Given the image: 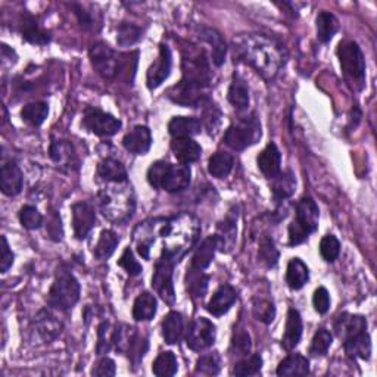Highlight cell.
<instances>
[{
  "instance_id": "6da1fadb",
  "label": "cell",
  "mask_w": 377,
  "mask_h": 377,
  "mask_svg": "<svg viewBox=\"0 0 377 377\" xmlns=\"http://www.w3.org/2000/svg\"><path fill=\"white\" fill-rule=\"evenodd\" d=\"M237 56L255 68L267 80H273L285 65V49L264 34H245L235 39Z\"/></svg>"
},
{
  "instance_id": "7a4b0ae2",
  "label": "cell",
  "mask_w": 377,
  "mask_h": 377,
  "mask_svg": "<svg viewBox=\"0 0 377 377\" xmlns=\"http://www.w3.org/2000/svg\"><path fill=\"white\" fill-rule=\"evenodd\" d=\"M162 236L165 248L162 254L179 263L180 258L193 246L201 232L197 219L191 214H180L169 219H162V224L156 228Z\"/></svg>"
},
{
  "instance_id": "3957f363",
  "label": "cell",
  "mask_w": 377,
  "mask_h": 377,
  "mask_svg": "<svg viewBox=\"0 0 377 377\" xmlns=\"http://www.w3.org/2000/svg\"><path fill=\"white\" fill-rule=\"evenodd\" d=\"M99 205L103 215L114 223H124L131 218L136 201L129 182L112 183L99 193Z\"/></svg>"
},
{
  "instance_id": "277c9868",
  "label": "cell",
  "mask_w": 377,
  "mask_h": 377,
  "mask_svg": "<svg viewBox=\"0 0 377 377\" xmlns=\"http://www.w3.org/2000/svg\"><path fill=\"white\" fill-rule=\"evenodd\" d=\"M320 211L312 197H302L297 205L295 219L289 226V245L297 246L308 240L310 235L319 228Z\"/></svg>"
},
{
  "instance_id": "5b68a950",
  "label": "cell",
  "mask_w": 377,
  "mask_h": 377,
  "mask_svg": "<svg viewBox=\"0 0 377 377\" xmlns=\"http://www.w3.org/2000/svg\"><path fill=\"white\" fill-rule=\"evenodd\" d=\"M80 283L76 276L67 270H61L49 290L47 303L61 311L71 310L80 299Z\"/></svg>"
},
{
  "instance_id": "8992f818",
  "label": "cell",
  "mask_w": 377,
  "mask_h": 377,
  "mask_svg": "<svg viewBox=\"0 0 377 377\" xmlns=\"http://www.w3.org/2000/svg\"><path fill=\"white\" fill-rule=\"evenodd\" d=\"M338 56L345 78L357 89H363L365 81V59L360 46L352 40H345L338 47Z\"/></svg>"
},
{
  "instance_id": "52a82bcc",
  "label": "cell",
  "mask_w": 377,
  "mask_h": 377,
  "mask_svg": "<svg viewBox=\"0 0 377 377\" xmlns=\"http://www.w3.org/2000/svg\"><path fill=\"white\" fill-rule=\"evenodd\" d=\"M261 138V124L255 117L242 118L232 124L224 134V142L235 151H244Z\"/></svg>"
},
{
  "instance_id": "ba28073f",
  "label": "cell",
  "mask_w": 377,
  "mask_h": 377,
  "mask_svg": "<svg viewBox=\"0 0 377 377\" xmlns=\"http://www.w3.org/2000/svg\"><path fill=\"white\" fill-rule=\"evenodd\" d=\"M174 266L175 261L169 255L162 254L161 258L156 261L155 271L152 276V288L164 299L165 303H169V305H174L175 302V292L173 285Z\"/></svg>"
},
{
  "instance_id": "9c48e42d",
  "label": "cell",
  "mask_w": 377,
  "mask_h": 377,
  "mask_svg": "<svg viewBox=\"0 0 377 377\" xmlns=\"http://www.w3.org/2000/svg\"><path fill=\"white\" fill-rule=\"evenodd\" d=\"M89 55L93 68L103 78L111 80L120 72L121 56L117 55V52L112 50L107 43H102V41L94 43L89 50Z\"/></svg>"
},
{
  "instance_id": "30bf717a",
  "label": "cell",
  "mask_w": 377,
  "mask_h": 377,
  "mask_svg": "<svg viewBox=\"0 0 377 377\" xmlns=\"http://www.w3.org/2000/svg\"><path fill=\"white\" fill-rule=\"evenodd\" d=\"M217 338V329L213 321L205 317H199L193 320L188 326L186 334V343L192 351L201 352L211 348Z\"/></svg>"
},
{
  "instance_id": "8fae6325",
  "label": "cell",
  "mask_w": 377,
  "mask_h": 377,
  "mask_svg": "<svg viewBox=\"0 0 377 377\" xmlns=\"http://www.w3.org/2000/svg\"><path fill=\"white\" fill-rule=\"evenodd\" d=\"M83 124H85V127L89 131L99 136V138H111V136L117 134L122 127V124L118 118H115L114 115L96 108L86 109Z\"/></svg>"
},
{
  "instance_id": "7c38bea8",
  "label": "cell",
  "mask_w": 377,
  "mask_h": 377,
  "mask_svg": "<svg viewBox=\"0 0 377 377\" xmlns=\"http://www.w3.org/2000/svg\"><path fill=\"white\" fill-rule=\"evenodd\" d=\"M171 65H173L171 50L166 45H161L160 46V56L151 65V68L148 69V77H146V81H148V87L151 90L160 87L162 83L170 77Z\"/></svg>"
},
{
  "instance_id": "4fadbf2b",
  "label": "cell",
  "mask_w": 377,
  "mask_h": 377,
  "mask_svg": "<svg viewBox=\"0 0 377 377\" xmlns=\"http://www.w3.org/2000/svg\"><path fill=\"white\" fill-rule=\"evenodd\" d=\"M72 226H74V235L78 240L86 239L90 230L96 223V213L94 208L87 202H77L72 205Z\"/></svg>"
},
{
  "instance_id": "5bb4252c",
  "label": "cell",
  "mask_w": 377,
  "mask_h": 377,
  "mask_svg": "<svg viewBox=\"0 0 377 377\" xmlns=\"http://www.w3.org/2000/svg\"><path fill=\"white\" fill-rule=\"evenodd\" d=\"M191 180H192L191 166L186 164H179V165L169 164L161 188H164V191L170 193H177L187 188L188 184H191Z\"/></svg>"
},
{
  "instance_id": "9a60e30c",
  "label": "cell",
  "mask_w": 377,
  "mask_h": 377,
  "mask_svg": "<svg viewBox=\"0 0 377 377\" xmlns=\"http://www.w3.org/2000/svg\"><path fill=\"white\" fill-rule=\"evenodd\" d=\"M124 148L134 155H146L152 146L151 130L144 125H136L122 139Z\"/></svg>"
},
{
  "instance_id": "2e32d148",
  "label": "cell",
  "mask_w": 377,
  "mask_h": 377,
  "mask_svg": "<svg viewBox=\"0 0 377 377\" xmlns=\"http://www.w3.org/2000/svg\"><path fill=\"white\" fill-rule=\"evenodd\" d=\"M24 186V175L17 162L9 161L2 165L0 170V187L6 196H17Z\"/></svg>"
},
{
  "instance_id": "e0dca14e",
  "label": "cell",
  "mask_w": 377,
  "mask_h": 377,
  "mask_svg": "<svg viewBox=\"0 0 377 377\" xmlns=\"http://www.w3.org/2000/svg\"><path fill=\"white\" fill-rule=\"evenodd\" d=\"M236 301H237V293L235 288H232L230 285H223L218 288V290L213 295L211 301L208 302L206 310L209 314H213L214 317H222L230 311V308L235 305Z\"/></svg>"
},
{
  "instance_id": "ac0fdd59",
  "label": "cell",
  "mask_w": 377,
  "mask_h": 377,
  "mask_svg": "<svg viewBox=\"0 0 377 377\" xmlns=\"http://www.w3.org/2000/svg\"><path fill=\"white\" fill-rule=\"evenodd\" d=\"M257 164L259 171L263 173L267 179L273 180L274 177L281 171V155L276 143H268L266 148L258 155Z\"/></svg>"
},
{
  "instance_id": "d6986e66",
  "label": "cell",
  "mask_w": 377,
  "mask_h": 377,
  "mask_svg": "<svg viewBox=\"0 0 377 377\" xmlns=\"http://www.w3.org/2000/svg\"><path fill=\"white\" fill-rule=\"evenodd\" d=\"M19 28H21V34H23V39L27 40L31 45L45 46V45L50 43V40H52L50 33L39 25L37 19L34 17L24 15L23 18H21Z\"/></svg>"
},
{
  "instance_id": "ffe728a7",
  "label": "cell",
  "mask_w": 377,
  "mask_h": 377,
  "mask_svg": "<svg viewBox=\"0 0 377 377\" xmlns=\"http://www.w3.org/2000/svg\"><path fill=\"white\" fill-rule=\"evenodd\" d=\"M365 330H367V320L363 316H352V314L345 312L334 321V332L342 341Z\"/></svg>"
},
{
  "instance_id": "44dd1931",
  "label": "cell",
  "mask_w": 377,
  "mask_h": 377,
  "mask_svg": "<svg viewBox=\"0 0 377 377\" xmlns=\"http://www.w3.org/2000/svg\"><path fill=\"white\" fill-rule=\"evenodd\" d=\"M171 151L175 158L186 165L199 161L202 155V148L192 138L173 139Z\"/></svg>"
},
{
  "instance_id": "7402d4cb",
  "label": "cell",
  "mask_w": 377,
  "mask_h": 377,
  "mask_svg": "<svg viewBox=\"0 0 377 377\" xmlns=\"http://www.w3.org/2000/svg\"><path fill=\"white\" fill-rule=\"evenodd\" d=\"M302 336V319L298 310L290 308L288 311L286 329L285 334L281 338V347L286 351H292L298 347V343Z\"/></svg>"
},
{
  "instance_id": "603a6c76",
  "label": "cell",
  "mask_w": 377,
  "mask_h": 377,
  "mask_svg": "<svg viewBox=\"0 0 377 377\" xmlns=\"http://www.w3.org/2000/svg\"><path fill=\"white\" fill-rule=\"evenodd\" d=\"M33 326V332L37 338L41 339V342L54 341L62 329V324L47 311H41L39 314Z\"/></svg>"
},
{
  "instance_id": "cb8c5ba5",
  "label": "cell",
  "mask_w": 377,
  "mask_h": 377,
  "mask_svg": "<svg viewBox=\"0 0 377 377\" xmlns=\"http://www.w3.org/2000/svg\"><path fill=\"white\" fill-rule=\"evenodd\" d=\"M343 349L349 357L360 358V360H369L371 354V339L367 330L355 334L348 339L343 341Z\"/></svg>"
},
{
  "instance_id": "d4e9b609",
  "label": "cell",
  "mask_w": 377,
  "mask_h": 377,
  "mask_svg": "<svg viewBox=\"0 0 377 377\" xmlns=\"http://www.w3.org/2000/svg\"><path fill=\"white\" fill-rule=\"evenodd\" d=\"M237 214L227 215L222 223L218 224V233L215 235L218 239V249L222 252H230L233 249L236 242V233H237Z\"/></svg>"
},
{
  "instance_id": "484cf974",
  "label": "cell",
  "mask_w": 377,
  "mask_h": 377,
  "mask_svg": "<svg viewBox=\"0 0 377 377\" xmlns=\"http://www.w3.org/2000/svg\"><path fill=\"white\" fill-rule=\"evenodd\" d=\"M217 249H218L217 236L214 235V236L206 237L195 250V255L192 258V268L199 271H204L205 268H208L209 264L213 263Z\"/></svg>"
},
{
  "instance_id": "4316f807",
  "label": "cell",
  "mask_w": 377,
  "mask_h": 377,
  "mask_svg": "<svg viewBox=\"0 0 377 377\" xmlns=\"http://www.w3.org/2000/svg\"><path fill=\"white\" fill-rule=\"evenodd\" d=\"M271 182H273L271 183V192H273L276 201H285V199L290 197L293 193H295L297 179H295V174H293L290 170L280 171Z\"/></svg>"
},
{
  "instance_id": "83f0119b",
  "label": "cell",
  "mask_w": 377,
  "mask_h": 377,
  "mask_svg": "<svg viewBox=\"0 0 377 377\" xmlns=\"http://www.w3.org/2000/svg\"><path fill=\"white\" fill-rule=\"evenodd\" d=\"M202 124L195 117H174L169 124V131L174 139L192 138L201 133Z\"/></svg>"
},
{
  "instance_id": "f1b7e54d",
  "label": "cell",
  "mask_w": 377,
  "mask_h": 377,
  "mask_svg": "<svg viewBox=\"0 0 377 377\" xmlns=\"http://www.w3.org/2000/svg\"><path fill=\"white\" fill-rule=\"evenodd\" d=\"M184 332V320L180 312L171 311L162 321V336L169 345L179 343Z\"/></svg>"
},
{
  "instance_id": "f546056e",
  "label": "cell",
  "mask_w": 377,
  "mask_h": 377,
  "mask_svg": "<svg viewBox=\"0 0 377 377\" xmlns=\"http://www.w3.org/2000/svg\"><path fill=\"white\" fill-rule=\"evenodd\" d=\"M308 280H310V270L307 264L299 258L290 259L288 264V271H286L288 286L292 290H299L307 285Z\"/></svg>"
},
{
  "instance_id": "4dcf8cb0",
  "label": "cell",
  "mask_w": 377,
  "mask_h": 377,
  "mask_svg": "<svg viewBox=\"0 0 377 377\" xmlns=\"http://www.w3.org/2000/svg\"><path fill=\"white\" fill-rule=\"evenodd\" d=\"M158 302L149 292H143L136 298L133 305V319L136 321H149L155 317Z\"/></svg>"
},
{
  "instance_id": "1f68e13d",
  "label": "cell",
  "mask_w": 377,
  "mask_h": 377,
  "mask_svg": "<svg viewBox=\"0 0 377 377\" xmlns=\"http://www.w3.org/2000/svg\"><path fill=\"white\" fill-rule=\"evenodd\" d=\"M228 102L233 105L235 109L245 111L249 107V89L246 81L240 76H233L232 85L228 87Z\"/></svg>"
},
{
  "instance_id": "d6a6232c",
  "label": "cell",
  "mask_w": 377,
  "mask_h": 377,
  "mask_svg": "<svg viewBox=\"0 0 377 377\" xmlns=\"http://www.w3.org/2000/svg\"><path fill=\"white\" fill-rule=\"evenodd\" d=\"M98 174L102 180L108 183H122L127 182V171H125V166L114 158L103 160L98 165Z\"/></svg>"
},
{
  "instance_id": "836d02e7",
  "label": "cell",
  "mask_w": 377,
  "mask_h": 377,
  "mask_svg": "<svg viewBox=\"0 0 377 377\" xmlns=\"http://www.w3.org/2000/svg\"><path fill=\"white\" fill-rule=\"evenodd\" d=\"M310 374V361L301 354H292L277 367V376H307Z\"/></svg>"
},
{
  "instance_id": "e575fe53",
  "label": "cell",
  "mask_w": 377,
  "mask_h": 377,
  "mask_svg": "<svg viewBox=\"0 0 377 377\" xmlns=\"http://www.w3.org/2000/svg\"><path fill=\"white\" fill-rule=\"evenodd\" d=\"M201 34L213 47V62L217 67H222L224 64L226 54H227V46L224 43L222 34H219L214 28H202Z\"/></svg>"
},
{
  "instance_id": "d590c367",
  "label": "cell",
  "mask_w": 377,
  "mask_h": 377,
  "mask_svg": "<svg viewBox=\"0 0 377 377\" xmlns=\"http://www.w3.org/2000/svg\"><path fill=\"white\" fill-rule=\"evenodd\" d=\"M317 37L321 41V43H329V41L333 39V36L338 33L339 30V21L330 12H323L319 14L317 17Z\"/></svg>"
},
{
  "instance_id": "8d00e7d4",
  "label": "cell",
  "mask_w": 377,
  "mask_h": 377,
  "mask_svg": "<svg viewBox=\"0 0 377 377\" xmlns=\"http://www.w3.org/2000/svg\"><path fill=\"white\" fill-rule=\"evenodd\" d=\"M235 160L233 156L226 152L214 153L208 162V171L217 179H224L233 170Z\"/></svg>"
},
{
  "instance_id": "74e56055",
  "label": "cell",
  "mask_w": 377,
  "mask_h": 377,
  "mask_svg": "<svg viewBox=\"0 0 377 377\" xmlns=\"http://www.w3.org/2000/svg\"><path fill=\"white\" fill-rule=\"evenodd\" d=\"M138 330L134 327L127 326V324H120L114 329V336H112V343L115 349L121 354H127L131 348V345L134 343L136 338H138Z\"/></svg>"
},
{
  "instance_id": "f35d334b",
  "label": "cell",
  "mask_w": 377,
  "mask_h": 377,
  "mask_svg": "<svg viewBox=\"0 0 377 377\" xmlns=\"http://www.w3.org/2000/svg\"><path fill=\"white\" fill-rule=\"evenodd\" d=\"M49 115V105L46 102H31L27 103L25 107L21 111V117L23 120L33 125V127H39L45 122Z\"/></svg>"
},
{
  "instance_id": "ab89813d",
  "label": "cell",
  "mask_w": 377,
  "mask_h": 377,
  "mask_svg": "<svg viewBox=\"0 0 377 377\" xmlns=\"http://www.w3.org/2000/svg\"><path fill=\"white\" fill-rule=\"evenodd\" d=\"M120 242L118 235L112 232V230H103L100 233V237L98 240V245L94 246L93 254L98 259H108L117 249V245Z\"/></svg>"
},
{
  "instance_id": "60d3db41",
  "label": "cell",
  "mask_w": 377,
  "mask_h": 377,
  "mask_svg": "<svg viewBox=\"0 0 377 377\" xmlns=\"http://www.w3.org/2000/svg\"><path fill=\"white\" fill-rule=\"evenodd\" d=\"M177 369H179V364H177V357L174 352L171 351H165L161 352L156 360L153 361L152 365V371L153 374L160 376V377H170L177 373Z\"/></svg>"
},
{
  "instance_id": "b9f144b4",
  "label": "cell",
  "mask_w": 377,
  "mask_h": 377,
  "mask_svg": "<svg viewBox=\"0 0 377 377\" xmlns=\"http://www.w3.org/2000/svg\"><path fill=\"white\" fill-rule=\"evenodd\" d=\"M219 370H222V357L218 352H209L197 360L195 373L201 376H217Z\"/></svg>"
},
{
  "instance_id": "7bdbcfd3",
  "label": "cell",
  "mask_w": 377,
  "mask_h": 377,
  "mask_svg": "<svg viewBox=\"0 0 377 377\" xmlns=\"http://www.w3.org/2000/svg\"><path fill=\"white\" fill-rule=\"evenodd\" d=\"M263 369V358H261L259 354H252L248 355L246 358L242 361H239L235 369L233 374L235 376H255Z\"/></svg>"
},
{
  "instance_id": "ee69618b",
  "label": "cell",
  "mask_w": 377,
  "mask_h": 377,
  "mask_svg": "<svg viewBox=\"0 0 377 377\" xmlns=\"http://www.w3.org/2000/svg\"><path fill=\"white\" fill-rule=\"evenodd\" d=\"M142 37V30L134 25V24H129V23H122L118 27L117 31V43L122 47H129L133 46L134 43H138Z\"/></svg>"
},
{
  "instance_id": "f6af8a7d",
  "label": "cell",
  "mask_w": 377,
  "mask_h": 377,
  "mask_svg": "<svg viewBox=\"0 0 377 377\" xmlns=\"http://www.w3.org/2000/svg\"><path fill=\"white\" fill-rule=\"evenodd\" d=\"M332 333L326 329H319L314 334L311 347H310V354L312 357H319V355L327 354L329 348L332 347Z\"/></svg>"
},
{
  "instance_id": "bcb514c9",
  "label": "cell",
  "mask_w": 377,
  "mask_h": 377,
  "mask_svg": "<svg viewBox=\"0 0 377 377\" xmlns=\"http://www.w3.org/2000/svg\"><path fill=\"white\" fill-rule=\"evenodd\" d=\"M209 277L202 274V271L191 268V274H187V289L191 290L193 297L204 298L208 288Z\"/></svg>"
},
{
  "instance_id": "7dc6e473",
  "label": "cell",
  "mask_w": 377,
  "mask_h": 377,
  "mask_svg": "<svg viewBox=\"0 0 377 377\" xmlns=\"http://www.w3.org/2000/svg\"><path fill=\"white\" fill-rule=\"evenodd\" d=\"M19 222L28 230H37L43 224V215L39 213L37 208L25 205L19 211Z\"/></svg>"
},
{
  "instance_id": "c3c4849f",
  "label": "cell",
  "mask_w": 377,
  "mask_h": 377,
  "mask_svg": "<svg viewBox=\"0 0 377 377\" xmlns=\"http://www.w3.org/2000/svg\"><path fill=\"white\" fill-rule=\"evenodd\" d=\"M258 257L268 267H274L277 264L279 250L276 249V245L273 242V239H270V237H263V239H261Z\"/></svg>"
},
{
  "instance_id": "681fc988",
  "label": "cell",
  "mask_w": 377,
  "mask_h": 377,
  "mask_svg": "<svg viewBox=\"0 0 377 377\" xmlns=\"http://www.w3.org/2000/svg\"><path fill=\"white\" fill-rule=\"evenodd\" d=\"M254 317L266 324H270L276 317V308L274 303L268 299H255L254 301Z\"/></svg>"
},
{
  "instance_id": "f907efd6",
  "label": "cell",
  "mask_w": 377,
  "mask_h": 377,
  "mask_svg": "<svg viewBox=\"0 0 377 377\" xmlns=\"http://www.w3.org/2000/svg\"><path fill=\"white\" fill-rule=\"evenodd\" d=\"M320 254L324 261L333 263L341 254V242L333 235H327L320 242Z\"/></svg>"
},
{
  "instance_id": "816d5d0a",
  "label": "cell",
  "mask_w": 377,
  "mask_h": 377,
  "mask_svg": "<svg viewBox=\"0 0 377 377\" xmlns=\"http://www.w3.org/2000/svg\"><path fill=\"white\" fill-rule=\"evenodd\" d=\"M252 349V341H250V334L245 330L235 332L232 338V352L239 357H248Z\"/></svg>"
},
{
  "instance_id": "f5cc1de1",
  "label": "cell",
  "mask_w": 377,
  "mask_h": 377,
  "mask_svg": "<svg viewBox=\"0 0 377 377\" xmlns=\"http://www.w3.org/2000/svg\"><path fill=\"white\" fill-rule=\"evenodd\" d=\"M50 158L56 164H68L72 158V148L65 140H55L50 146Z\"/></svg>"
},
{
  "instance_id": "db71d44e",
  "label": "cell",
  "mask_w": 377,
  "mask_h": 377,
  "mask_svg": "<svg viewBox=\"0 0 377 377\" xmlns=\"http://www.w3.org/2000/svg\"><path fill=\"white\" fill-rule=\"evenodd\" d=\"M112 336H114V330L111 329V324L108 321H103L99 326V339H98V354L103 355L108 354L112 348Z\"/></svg>"
},
{
  "instance_id": "11a10c76",
  "label": "cell",
  "mask_w": 377,
  "mask_h": 377,
  "mask_svg": "<svg viewBox=\"0 0 377 377\" xmlns=\"http://www.w3.org/2000/svg\"><path fill=\"white\" fill-rule=\"evenodd\" d=\"M118 266L122 267L125 271H127L129 276H139L142 274V266L138 263V259L134 258L131 249L130 248H125L124 252L121 255V258L118 259Z\"/></svg>"
},
{
  "instance_id": "9f6ffc18",
  "label": "cell",
  "mask_w": 377,
  "mask_h": 377,
  "mask_svg": "<svg viewBox=\"0 0 377 377\" xmlns=\"http://www.w3.org/2000/svg\"><path fill=\"white\" fill-rule=\"evenodd\" d=\"M170 162H165V161H156L153 162L149 170H148V182L152 187L155 188H161L162 186V180H164V175H165V171H166V166H169Z\"/></svg>"
},
{
  "instance_id": "6f0895ef",
  "label": "cell",
  "mask_w": 377,
  "mask_h": 377,
  "mask_svg": "<svg viewBox=\"0 0 377 377\" xmlns=\"http://www.w3.org/2000/svg\"><path fill=\"white\" fill-rule=\"evenodd\" d=\"M312 305L316 308L319 314H326L330 308V295L326 288H319L314 292L312 297Z\"/></svg>"
},
{
  "instance_id": "680465c9",
  "label": "cell",
  "mask_w": 377,
  "mask_h": 377,
  "mask_svg": "<svg viewBox=\"0 0 377 377\" xmlns=\"http://www.w3.org/2000/svg\"><path fill=\"white\" fill-rule=\"evenodd\" d=\"M117 373V367H115V361L105 357L102 358L96 365H94V369L91 370L93 376H115Z\"/></svg>"
},
{
  "instance_id": "91938a15",
  "label": "cell",
  "mask_w": 377,
  "mask_h": 377,
  "mask_svg": "<svg viewBox=\"0 0 377 377\" xmlns=\"http://www.w3.org/2000/svg\"><path fill=\"white\" fill-rule=\"evenodd\" d=\"M14 264V254L9 249V244L5 236H2V258H0V271L6 273V271Z\"/></svg>"
},
{
  "instance_id": "94428289",
  "label": "cell",
  "mask_w": 377,
  "mask_h": 377,
  "mask_svg": "<svg viewBox=\"0 0 377 377\" xmlns=\"http://www.w3.org/2000/svg\"><path fill=\"white\" fill-rule=\"evenodd\" d=\"M72 9L76 10V15L80 21V24L81 25H85V27H91L93 25V17L90 12H87V10L83 8L81 5H77V3H72Z\"/></svg>"
}]
</instances>
